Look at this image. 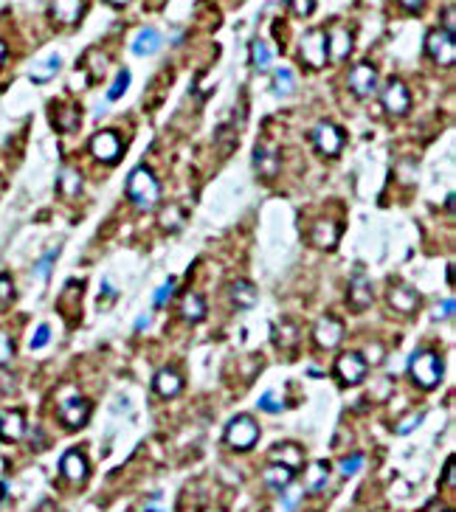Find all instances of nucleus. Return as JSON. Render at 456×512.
<instances>
[{
    "mask_svg": "<svg viewBox=\"0 0 456 512\" xmlns=\"http://www.w3.org/2000/svg\"><path fill=\"white\" fill-rule=\"evenodd\" d=\"M107 3H110V6H127L130 0H107Z\"/></svg>",
    "mask_w": 456,
    "mask_h": 512,
    "instance_id": "52",
    "label": "nucleus"
},
{
    "mask_svg": "<svg viewBox=\"0 0 456 512\" xmlns=\"http://www.w3.org/2000/svg\"><path fill=\"white\" fill-rule=\"evenodd\" d=\"M327 54H332V60H347L352 54V34L347 28H332L327 34Z\"/></svg>",
    "mask_w": 456,
    "mask_h": 512,
    "instance_id": "22",
    "label": "nucleus"
},
{
    "mask_svg": "<svg viewBox=\"0 0 456 512\" xmlns=\"http://www.w3.org/2000/svg\"><path fill=\"white\" fill-rule=\"evenodd\" d=\"M163 45V40H161V34L155 31V28H144V31H139V37L133 40V51L139 54V57H150V54H158V48Z\"/></svg>",
    "mask_w": 456,
    "mask_h": 512,
    "instance_id": "27",
    "label": "nucleus"
},
{
    "mask_svg": "<svg viewBox=\"0 0 456 512\" xmlns=\"http://www.w3.org/2000/svg\"><path fill=\"white\" fill-rule=\"evenodd\" d=\"M327 481H330V464L327 462H313L310 467H307V493H321L324 487H327Z\"/></svg>",
    "mask_w": 456,
    "mask_h": 512,
    "instance_id": "28",
    "label": "nucleus"
},
{
    "mask_svg": "<svg viewBox=\"0 0 456 512\" xmlns=\"http://www.w3.org/2000/svg\"><path fill=\"white\" fill-rule=\"evenodd\" d=\"M180 318H183V321H189V324L203 321V318H206V301H203V295H197V293H186V295H183V301H180Z\"/></svg>",
    "mask_w": 456,
    "mask_h": 512,
    "instance_id": "24",
    "label": "nucleus"
},
{
    "mask_svg": "<svg viewBox=\"0 0 456 512\" xmlns=\"http://www.w3.org/2000/svg\"><path fill=\"white\" fill-rule=\"evenodd\" d=\"M127 195H130L141 209H152V206L158 203L161 186H158L155 175H152L147 166H136V169L130 172V178H127Z\"/></svg>",
    "mask_w": 456,
    "mask_h": 512,
    "instance_id": "2",
    "label": "nucleus"
},
{
    "mask_svg": "<svg viewBox=\"0 0 456 512\" xmlns=\"http://www.w3.org/2000/svg\"><path fill=\"white\" fill-rule=\"evenodd\" d=\"M291 9H293L299 17H307V14H313L315 0H291Z\"/></svg>",
    "mask_w": 456,
    "mask_h": 512,
    "instance_id": "44",
    "label": "nucleus"
},
{
    "mask_svg": "<svg viewBox=\"0 0 456 512\" xmlns=\"http://www.w3.org/2000/svg\"><path fill=\"white\" fill-rule=\"evenodd\" d=\"M231 301H234V307H239V310H251V307L256 304V288H254L248 279H234V285H231Z\"/></svg>",
    "mask_w": 456,
    "mask_h": 512,
    "instance_id": "25",
    "label": "nucleus"
},
{
    "mask_svg": "<svg viewBox=\"0 0 456 512\" xmlns=\"http://www.w3.org/2000/svg\"><path fill=\"white\" fill-rule=\"evenodd\" d=\"M296 335H299V332H296V327H293L291 321L273 324V344H276V347H282V349H285V347H293V344H296Z\"/></svg>",
    "mask_w": 456,
    "mask_h": 512,
    "instance_id": "32",
    "label": "nucleus"
},
{
    "mask_svg": "<svg viewBox=\"0 0 456 512\" xmlns=\"http://www.w3.org/2000/svg\"><path fill=\"white\" fill-rule=\"evenodd\" d=\"M420 420H423V414H411L406 423H400V425H397V434H408L414 425H420Z\"/></svg>",
    "mask_w": 456,
    "mask_h": 512,
    "instance_id": "46",
    "label": "nucleus"
},
{
    "mask_svg": "<svg viewBox=\"0 0 456 512\" xmlns=\"http://www.w3.org/2000/svg\"><path fill=\"white\" fill-rule=\"evenodd\" d=\"M335 371H338L341 383H347V386H358V383L367 377L369 364H367V358H364L361 352H344V355L338 358V364H335Z\"/></svg>",
    "mask_w": 456,
    "mask_h": 512,
    "instance_id": "10",
    "label": "nucleus"
},
{
    "mask_svg": "<svg viewBox=\"0 0 456 512\" xmlns=\"http://www.w3.org/2000/svg\"><path fill=\"white\" fill-rule=\"evenodd\" d=\"M14 298H17V288H14L11 276H9V273H0V312L9 310V307L14 304Z\"/></svg>",
    "mask_w": 456,
    "mask_h": 512,
    "instance_id": "35",
    "label": "nucleus"
},
{
    "mask_svg": "<svg viewBox=\"0 0 456 512\" xmlns=\"http://www.w3.org/2000/svg\"><path fill=\"white\" fill-rule=\"evenodd\" d=\"M3 60H6V43L0 40V65H3Z\"/></svg>",
    "mask_w": 456,
    "mask_h": 512,
    "instance_id": "51",
    "label": "nucleus"
},
{
    "mask_svg": "<svg viewBox=\"0 0 456 512\" xmlns=\"http://www.w3.org/2000/svg\"><path fill=\"white\" fill-rule=\"evenodd\" d=\"M389 304L397 310V312H414L417 304H420V295L414 288L408 285H391L389 288Z\"/></svg>",
    "mask_w": 456,
    "mask_h": 512,
    "instance_id": "20",
    "label": "nucleus"
},
{
    "mask_svg": "<svg viewBox=\"0 0 456 512\" xmlns=\"http://www.w3.org/2000/svg\"><path fill=\"white\" fill-rule=\"evenodd\" d=\"M313 144H315V149H318L321 155L335 158V155L344 149V133H341L338 124L321 121V124H315V130H313Z\"/></svg>",
    "mask_w": 456,
    "mask_h": 512,
    "instance_id": "8",
    "label": "nucleus"
},
{
    "mask_svg": "<svg viewBox=\"0 0 456 512\" xmlns=\"http://www.w3.org/2000/svg\"><path fill=\"white\" fill-rule=\"evenodd\" d=\"M60 420L68 425V428H82L87 420H90V403L82 400L79 394H74L71 388L63 394V403H60Z\"/></svg>",
    "mask_w": 456,
    "mask_h": 512,
    "instance_id": "7",
    "label": "nucleus"
},
{
    "mask_svg": "<svg viewBox=\"0 0 456 512\" xmlns=\"http://www.w3.org/2000/svg\"><path fill=\"white\" fill-rule=\"evenodd\" d=\"M175 285H178V282H175V279H169V282H166V285H163L161 290L155 293V307H166V301H169V295L175 293Z\"/></svg>",
    "mask_w": 456,
    "mask_h": 512,
    "instance_id": "43",
    "label": "nucleus"
},
{
    "mask_svg": "<svg viewBox=\"0 0 456 512\" xmlns=\"http://www.w3.org/2000/svg\"><path fill=\"white\" fill-rule=\"evenodd\" d=\"M273 90H276V96H291L296 90V76L291 68H279L273 73Z\"/></svg>",
    "mask_w": 456,
    "mask_h": 512,
    "instance_id": "33",
    "label": "nucleus"
},
{
    "mask_svg": "<svg viewBox=\"0 0 456 512\" xmlns=\"http://www.w3.org/2000/svg\"><path fill=\"white\" fill-rule=\"evenodd\" d=\"M130 87V71L124 68V71L116 73V79H113V85H110V90H107V99L110 102H116V99H121V93Z\"/></svg>",
    "mask_w": 456,
    "mask_h": 512,
    "instance_id": "36",
    "label": "nucleus"
},
{
    "mask_svg": "<svg viewBox=\"0 0 456 512\" xmlns=\"http://www.w3.org/2000/svg\"><path fill=\"white\" fill-rule=\"evenodd\" d=\"M259 408L268 411V414H279V411H282V400L276 397V391H265V394L259 397Z\"/></svg>",
    "mask_w": 456,
    "mask_h": 512,
    "instance_id": "38",
    "label": "nucleus"
},
{
    "mask_svg": "<svg viewBox=\"0 0 456 512\" xmlns=\"http://www.w3.org/2000/svg\"><path fill=\"white\" fill-rule=\"evenodd\" d=\"M60 68H63V57H60V54H51V57H45L43 62H37V65L31 68V79H34V82H48Z\"/></svg>",
    "mask_w": 456,
    "mask_h": 512,
    "instance_id": "30",
    "label": "nucleus"
},
{
    "mask_svg": "<svg viewBox=\"0 0 456 512\" xmlns=\"http://www.w3.org/2000/svg\"><path fill=\"white\" fill-rule=\"evenodd\" d=\"M271 464H282L288 470H302L304 467V450L296 442H279L273 450H271Z\"/></svg>",
    "mask_w": 456,
    "mask_h": 512,
    "instance_id": "15",
    "label": "nucleus"
},
{
    "mask_svg": "<svg viewBox=\"0 0 456 512\" xmlns=\"http://www.w3.org/2000/svg\"><path fill=\"white\" fill-rule=\"evenodd\" d=\"M425 54H428L434 62H440V65H454L456 60L454 34H448L445 28L428 31V37H425Z\"/></svg>",
    "mask_w": 456,
    "mask_h": 512,
    "instance_id": "6",
    "label": "nucleus"
},
{
    "mask_svg": "<svg viewBox=\"0 0 456 512\" xmlns=\"http://www.w3.org/2000/svg\"><path fill=\"white\" fill-rule=\"evenodd\" d=\"M60 470H63V476L68 481H85L87 479V459H85V453L76 450V447L68 450L63 456V462H60Z\"/></svg>",
    "mask_w": 456,
    "mask_h": 512,
    "instance_id": "19",
    "label": "nucleus"
},
{
    "mask_svg": "<svg viewBox=\"0 0 456 512\" xmlns=\"http://www.w3.org/2000/svg\"><path fill=\"white\" fill-rule=\"evenodd\" d=\"M347 298H349V310H352V312H364V310L375 301L372 282H369L364 273H355V276L349 279V293H347Z\"/></svg>",
    "mask_w": 456,
    "mask_h": 512,
    "instance_id": "14",
    "label": "nucleus"
},
{
    "mask_svg": "<svg viewBox=\"0 0 456 512\" xmlns=\"http://www.w3.org/2000/svg\"><path fill=\"white\" fill-rule=\"evenodd\" d=\"M403 9H408V11H420L423 9V0H397Z\"/></svg>",
    "mask_w": 456,
    "mask_h": 512,
    "instance_id": "49",
    "label": "nucleus"
},
{
    "mask_svg": "<svg viewBox=\"0 0 456 512\" xmlns=\"http://www.w3.org/2000/svg\"><path fill=\"white\" fill-rule=\"evenodd\" d=\"M445 484H448V487H454L456 484V462L454 459L445 462Z\"/></svg>",
    "mask_w": 456,
    "mask_h": 512,
    "instance_id": "47",
    "label": "nucleus"
},
{
    "mask_svg": "<svg viewBox=\"0 0 456 512\" xmlns=\"http://www.w3.org/2000/svg\"><path fill=\"white\" fill-rule=\"evenodd\" d=\"M271 60H273V54H271V48L265 45V40H254V43H251V62H254V68H256V71H268V68H271Z\"/></svg>",
    "mask_w": 456,
    "mask_h": 512,
    "instance_id": "31",
    "label": "nucleus"
},
{
    "mask_svg": "<svg viewBox=\"0 0 456 512\" xmlns=\"http://www.w3.org/2000/svg\"><path fill=\"white\" fill-rule=\"evenodd\" d=\"M155 394L158 397H178L180 394V388H183V377L175 371V369H161L158 374H155Z\"/></svg>",
    "mask_w": 456,
    "mask_h": 512,
    "instance_id": "21",
    "label": "nucleus"
},
{
    "mask_svg": "<svg viewBox=\"0 0 456 512\" xmlns=\"http://www.w3.org/2000/svg\"><path fill=\"white\" fill-rule=\"evenodd\" d=\"M383 107L391 113V116H406L408 107H411V96H408V87L400 82V79H391L383 90Z\"/></svg>",
    "mask_w": 456,
    "mask_h": 512,
    "instance_id": "13",
    "label": "nucleus"
},
{
    "mask_svg": "<svg viewBox=\"0 0 456 512\" xmlns=\"http://www.w3.org/2000/svg\"><path fill=\"white\" fill-rule=\"evenodd\" d=\"M26 434V417L20 411H3L0 414V439L3 442H17Z\"/></svg>",
    "mask_w": 456,
    "mask_h": 512,
    "instance_id": "23",
    "label": "nucleus"
},
{
    "mask_svg": "<svg viewBox=\"0 0 456 512\" xmlns=\"http://www.w3.org/2000/svg\"><path fill=\"white\" fill-rule=\"evenodd\" d=\"M48 341H51V327H48V324H40L37 332L31 335V349H43Z\"/></svg>",
    "mask_w": 456,
    "mask_h": 512,
    "instance_id": "41",
    "label": "nucleus"
},
{
    "mask_svg": "<svg viewBox=\"0 0 456 512\" xmlns=\"http://www.w3.org/2000/svg\"><path fill=\"white\" fill-rule=\"evenodd\" d=\"M82 293H85V282L82 279H68L63 293H60V301H57V312L71 327H76L82 321Z\"/></svg>",
    "mask_w": 456,
    "mask_h": 512,
    "instance_id": "5",
    "label": "nucleus"
},
{
    "mask_svg": "<svg viewBox=\"0 0 456 512\" xmlns=\"http://www.w3.org/2000/svg\"><path fill=\"white\" fill-rule=\"evenodd\" d=\"M259 439V425L254 423V417L248 414H239L228 423L226 428V442L234 447V450H251Z\"/></svg>",
    "mask_w": 456,
    "mask_h": 512,
    "instance_id": "4",
    "label": "nucleus"
},
{
    "mask_svg": "<svg viewBox=\"0 0 456 512\" xmlns=\"http://www.w3.org/2000/svg\"><path fill=\"white\" fill-rule=\"evenodd\" d=\"M254 166L262 178H273L279 172V149L271 141H259L254 149Z\"/></svg>",
    "mask_w": 456,
    "mask_h": 512,
    "instance_id": "16",
    "label": "nucleus"
},
{
    "mask_svg": "<svg viewBox=\"0 0 456 512\" xmlns=\"http://www.w3.org/2000/svg\"><path fill=\"white\" fill-rule=\"evenodd\" d=\"M79 107L76 104H60V116H54V127L60 133H71L79 127Z\"/></svg>",
    "mask_w": 456,
    "mask_h": 512,
    "instance_id": "29",
    "label": "nucleus"
},
{
    "mask_svg": "<svg viewBox=\"0 0 456 512\" xmlns=\"http://www.w3.org/2000/svg\"><path fill=\"white\" fill-rule=\"evenodd\" d=\"M85 62L90 65V76H93V79H102V76H104V68H107V57H102L99 51H87Z\"/></svg>",
    "mask_w": 456,
    "mask_h": 512,
    "instance_id": "37",
    "label": "nucleus"
},
{
    "mask_svg": "<svg viewBox=\"0 0 456 512\" xmlns=\"http://www.w3.org/2000/svg\"><path fill=\"white\" fill-rule=\"evenodd\" d=\"M451 315H454V298H445V301L434 310V318L440 321V318H451Z\"/></svg>",
    "mask_w": 456,
    "mask_h": 512,
    "instance_id": "45",
    "label": "nucleus"
},
{
    "mask_svg": "<svg viewBox=\"0 0 456 512\" xmlns=\"http://www.w3.org/2000/svg\"><path fill=\"white\" fill-rule=\"evenodd\" d=\"M299 54H302V62L307 68H313V71L324 68L327 60H330V54H327V34L321 28H310L302 37V43H299Z\"/></svg>",
    "mask_w": 456,
    "mask_h": 512,
    "instance_id": "3",
    "label": "nucleus"
},
{
    "mask_svg": "<svg viewBox=\"0 0 456 512\" xmlns=\"http://www.w3.org/2000/svg\"><path fill=\"white\" fill-rule=\"evenodd\" d=\"M338 236H341V228H338V222H330V219H318V222L313 225V231H310V242H313L315 248H321V251L335 248V245H338Z\"/></svg>",
    "mask_w": 456,
    "mask_h": 512,
    "instance_id": "17",
    "label": "nucleus"
},
{
    "mask_svg": "<svg viewBox=\"0 0 456 512\" xmlns=\"http://www.w3.org/2000/svg\"><path fill=\"white\" fill-rule=\"evenodd\" d=\"M293 476H296V473L288 470V467H282V464H268L265 473H262L265 484L273 487V490H288V487L293 484Z\"/></svg>",
    "mask_w": 456,
    "mask_h": 512,
    "instance_id": "26",
    "label": "nucleus"
},
{
    "mask_svg": "<svg viewBox=\"0 0 456 512\" xmlns=\"http://www.w3.org/2000/svg\"><path fill=\"white\" fill-rule=\"evenodd\" d=\"M85 11V0H51V17L60 26H76Z\"/></svg>",
    "mask_w": 456,
    "mask_h": 512,
    "instance_id": "18",
    "label": "nucleus"
},
{
    "mask_svg": "<svg viewBox=\"0 0 456 512\" xmlns=\"http://www.w3.org/2000/svg\"><path fill=\"white\" fill-rule=\"evenodd\" d=\"M296 504H299V496H293V493H291L288 499H282V507H285V510H288V512H293V510H296Z\"/></svg>",
    "mask_w": 456,
    "mask_h": 512,
    "instance_id": "50",
    "label": "nucleus"
},
{
    "mask_svg": "<svg viewBox=\"0 0 456 512\" xmlns=\"http://www.w3.org/2000/svg\"><path fill=\"white\" fill-rule=\"evenodd\" d=\"M408 371H411V377H414V383H417L420 388H437L440 380H443V374H445L440 355L431 352V349L414 352V358H411V364H408Z\"/></svg>",
    "mask_w": 456,
    "mask_h": 512,
    "instance_id": "1",
    "label": "nucleus"
},
{
    "mask_svg": "<svg viewBox=\"0 0 456 512\" xmlns=\"http://www.w3.org/2000/svg\"><path fill=\"white\" fill-rule=\"evenodd\" d=\"M54 256H57V248H51L40 262H37V268H34V273H37V279H48V271H51V265H54Z\"/></svg>",
    "mask_w": 456,
    "mask_h": 512,
    "instance_id": "40",
    "label": "nucleus"
},
{
    "mask_svg": "<svg viewBox=\"0 0 456 512\" xmlns=\"http://www.w3.org/2000/svg\"><path fill=\"white\" fill-rule=\"evenodd\" d=\"M121 138H119V133H113V130H102V133H96L93 138H90V155L96 158V160H102V163H113V160H119V155H121Z\"/></svg>",
    "mask_w": 456,
    "mask_h": 512,
    "instance_id": "9",
    "label": "nucleus"
},
{
    "mask_svg": "<svg viewBox=\"0 0 456 512\" xmlns=\"http://www.w3.org/2000/svg\"><path fill=\"white\" fill-rule=\"evenodd\" d=\"M57 183H60V189H63L68 197H74L76 192L82 189V175H79L76 169H71V166H65V169L60 172V180H57Z\"/></svg>",
    "mask_w": 456,
    "mask_h": 512,
    "instance_id": "34",
    "label": "nucleus"
},
{
    "mask_svg": "<svg viewBox=\"0 0 456 512\" xmlns=\"http://www.w3.org/2000/svg\"><path fill=\"white\" fill-rule=\"evenodd\" d=\"M375 87H378V71H375V65H369V62H358V65L349 71V90H352L358 99L372 96V93H375Z\"/></svg>",
    "mask_w": 456,
    "mask_h": 512,
    "instance_id": "12",
    "label": "nucleus"
},
{
    "mask_svg": "<svg viewBox=\"0 0 456 512\" xmlns=\"http://www.w3.org/2000/svg\"><path fill=\"white\" fill-rule=\"evenodd\" d=\"M361 467H364V456H361V453L347 456V459L341 462V476H344V479H349V476H355Z\"/></svg>",
    "mask_w": 456,
    "mask_h": 512,
    "instance_id": "39",
    "label": "nucleus"
},
{
    "mask_svg": "<svg viewBox=\"0 0 456 512\" xmlns=\"http://www.w3.org/2000/svg\"><path fill=\"white\" fill-rule=\"evenodd\" d=\"M445 31H448V34H454V6H448V9H445Z\"/></svg>",
    "mask_w": 456,
    "mask_h": 512,
    "instance_id": "48",
    "label": "nucleus"
},
{
    "mask_svg": "<svg viewBox=\"0 0 456 512\" xmlns=\"http://www.w3.org/2000/svg\"><path fill=\"white\" fill-rule=\"evenodd\" d=\"M14 355V344L9 338V332H0V366H6Z\"/></svg>",
    "mask_w": 456,
    "mask_h": 512,
    "instance_id": "42",
    "label": "nucleus"
},
{
    "mask_svg": "<svg viewBox=\"0 0 456 512\" xmlns=\"http://www.w3.org/2000/svg\"><path fill=\"white\" fill-rule=\"evenodd\" d=\"M341 338H344V327H341L338 318L324 315V318L315 321V327H313V341H315V347H321V349H335V347L341 344Z\"/></svg>",
    "mask_w": 456,
    "mask_h": 512,
    "instance_id": "11",
    "label": "nucleus"
}]
</instances>
